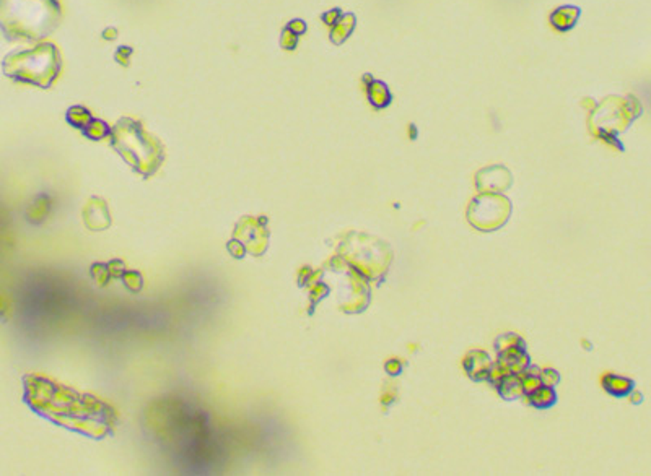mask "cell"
<instances>
[{
    "label": "cell",
    "mask_w": 651,
    "mask_h": 476,
    "mask_svg": "<svg viewBox=\"0 0 651 476\" xmlns=\"http://www.w3.org/2000/svg\"><path fill=\"white\" fill-rule=\"evenodd\" d=\"M281 45L283 49H287V51H293V49L298 45V35H295L292 30L285 28L282 31Z\"/></svg>",
    "instance_id": "obj_14"
},
{
    "label": "cell",
    "mask_w": 651,
    "mask_h": 476,
    "mask_svg": "<svg viewBox=\"0 0 651 476\" xmlns=\"http://www.w3.org/2000/svg\"><path fill=\"white\" fill-rule=\"evenodd\" d=\"M287 28L288 30H292L295 35H303V33L306 31V23L303 20H292L290 21V23L287 25Z\"/></svg>",
    "instance_id": "obj_18"
},
{
    "label": "cell",
    "mask_w": 651,
    "mask_h": 476,
    "mask_svg": "<svg viewBox=\"0 0 651 476\" xmlns=\"http://www.w3.org/2000/svg\"><path fill=\"white\" fill-rule=\"evenodd\" d=\"M62 70L59 49L52 42H41L33 49L13 51L2 60L5 76L21 83H30L49 88Z\"/></svg>",
    "instance_id": "obj_2"
},
{
    "label": "cell",
    "mask_w": 651,
    "mask_h": 476,
    "mask_svg": "<svg viewBox=\"0 0 651 476\" xmlns=\"http://www.w3.org/2000/svg\"><path fill=\"white\" fill-rule=\"evenodd\" d=\"M630 402H632V403H637V402L640 403V402H642V393H637V392L633 393V398H632Z\"/></svg>",
    "instance_id": "obj_22"
},
{
    "label": "cell",
    "mask_w": 651,
    "mask_h": 476,
    "mask_svg": "<svg viewBox=\"0 0 651 476\" xmlns=\"http://www.w3.org/2000/svg\"><path fill=\"white\" fill-rule=\"evenodd\" d=\"M492 366V361L489 358V354L484 352H470L466 359H464V369H466L468 374L472 377L474 381H484L487 379V374H489V369Z\"/></svg>",
    "instance_id": "obj_4"
},
{
    "label": "cell",
    "mask_w": 651,
    "mask_h": 476,
    "mask_svg": "<svg viewBox=\"0 0 651 476\" xmlns=\"http://www.w3.org/2000/svg\"><path fill=\"white\" fill-rule=\"evenodd\" d=\"M579 8L573 7V5H565L552 12L550 15V25L554 26L557 31H570L573 26L577 25L579 18Z\"/></svg>",
    "instance_id": "obj_6"
},
{
    "label": "cell",
    "mask_w": 651,
    "mask_h": 476,
    "mask_svg": "<svg viewBox=\"0 0 651 476\" xmlns=\"http://www.w3.org/2000/svg\"><path fill=\"white\" fill-rule=\"evenodd\" d=\"M402 369V364H401V361L399 359H391V361H387L386 363V371H387V374H391V376H397L399 372H401Z\"/></svg>",
    "instance_id": "obj_19"
},
{
    "label": "cell",
    "mask_w": 651,
    "mask_h": 476,
    "mask_svg": "<svg viewBox=\"0 0 651 476\" xmlns=\"http://www.w3.org/2000/svg\"><path fill=\"white\" fill-rule=\"evenodd\" d=\"M409 129H410V139H412V140H414V139H415V137H417V135H415V125H410V127H409Z\"/></svg>",
    "instance_id": "obj_23"
},
{
    "label": "cell",
    "mask_w": 651,
    "mask_h": 476,
    "mask_svg": "<svg viewBox=\"0 0 651 476\" xmlns=\"http://www.w3.org/2000/svg\"><path fill=\"white\" fill-rule=\"evenodd\" d=\"M510 374H511V372H510V369H508V366L503 363L502 359H499V363L490 366L489 374H487V381H490L492 384L497 387L503 379H505L506 376H510Z\"/></svg>",
    "instance_id": "obj_12"
},
{
    "label": "cell",
    "mask_w": 651,
    "mask_h": 476,
    "mask_svg": "<svg viewBox=\"0 0 651 476\" xmlns=\"http://www.w3.org/2000/svg\"><path fill=\"white\" fill-rule=\"evenodd\" d=\"M355 23H357V20H355L353 13L342 15L341 18H339L336 23L332 25L331 41L334 42V45H342V42L346 41L350 35H352V31L355 30Z\"/></svg>",
    "instance_id": "obj_7"
},
{
    "label": "cell",
    "mask_w": 651,
    "mask_h": 476,
    "mask_svg": "<svg viewBox=\"0 0 651 476\" xmlns=\"http://www.w3.org/2000/svg\"><path fill=\"white\" fill-rule=\"evenodd\" d=\"M603 387L607 392L612 393V395L623 397V395H627V393L632 392L633 381H628L625 379V377H621V376L607 374L603 377Z\"/></svg>",
    "instance_id": "obj_9"
},
{
    "label": "cell",
    "mask_w": 651,
    "mask_h": 476,
    "mask_svg": "<svg viewBox=\"0 0 651 476\" xmlns=\"http://www.w3.org/2000/svg\"><path fill=\"white\" fill-rule=\"evenodd\" d=\"M116 36H118V31L114 30L113 26H109V28H106L105 31H103V37H105V40H108V41L114 40V37H116Z\"/></svg>",
    "instance_id": "obj_20"
},
{
    "label": "cell",
    "mask_w": 651,
    "mask_h": 476,
    "mask_svg": "<svg viewBox=\"0 0 651 476\" xmlns=\"http://www.w3.org/2000/svg\"><path fill=\"white\" fill-rule=\"evenodd\" d=\"M114 146L123 153L124 158H135L137 166L147 163L153 168L160 161V146L153 141L137 122L130 119H123L114 129Z\"/></svg>",
    "instance_id": "obj_3"
},
{
    "label": "cell",
    "mask_w": 651,
    "mask_h": 476,
    "mask_svg": "<svg viewBox=\"0 0 651 476\" xmlns=\"http://www.w3.org/2000/svg\"><path fill=\"white\" fill-rule=\"evenodd\" d=\"M61 20L59 0H0V31L9 41L45 40Z\"/></svg>",
    "instance_id": "obj_1"
},
{
    "label": "cell",
    "mask_w": 651,
    "mask_h": 476,
    "mask_svg": "<svg viewBox=\"0 0 651 476\" xmlns=\"http://www.w3.org/2000/svg\"><path fill=\"white\" fill-rule=\"evenodd\" d=\"M500 359L508 366L511 374H519V372L528 369L531 359L523 347H510L500 352Z\"/></svg>",
    "instance_id": "obj_5"
},
{
    "label": "cell",
    "mask_w": 651,
    "mask_h": 476,
    "mask_svg": "<svg viewBox=\"0 0 651 476\" xmlns=\"http://www.w3.org/2000/svg\"><path fill=\"white\" fill-rule=\"evenodd\" d=\"M366 95H368V101L376 109L386 108L392 100L390 88H387V86L380 80H373L368 86H366Z\"/></svg>",
    "instance_id": "obj_8"
},
{
    "label": "cell",
    "mask_w": 651,
    "mask_h": 476,
    "mask_svg": "<svg viewBox=\"0 0 651 476\" xmlns=\"http://www.w3.org/2000/svg\"><path fill=\"white\" fill-rule=\"evenodd\" d=\"M529 405H533L536 408H549L555 403L557 395L554 388L549 385H540L536 388L534 392H531L526 395Z\"/></svg>",
    "instance_id": "obj_10"
},
{
    "label": "cell",
    "mask_w": 651,
    "mask_h": 476,
    "mask_svg": "<svg viewBox=\"0 0 651 476\" xmlns=\"http://www.w3.org/2000/svg\"><path fill=\"white\" fill-rule=\"evenodd\" d=\"M539 377L543 381V385L554 387L560 382V374L554 369H543L539 371Z\"/></svg>",
    "instance_id": "obj_15"
},
{
    "label": "cell",
    "mask_w": 651,
    "mask_h": 476,
    "mask_svg": "<svg viewBox=\"0 0 651 476\" xmlns=\"http://www.w3.org/2000/svg\"><path fill=\"white\" fill-rule=\"evenodd\" d=\"M497 388H499V393L505 400H515V398L524 395L521 381H519V377L516 374L506 376L505 379L497 385Z\"/></svg>",
    "instance_id": "obj_11"
},
{
    "label": "cell",
    "mask_w": 651,
    "mask_h": 476,
    "mask_svg": "<svg viewBox=\"0 0 651 476\" xmlns=\"http://www.w3.org/2000/svg\"><path fill=\"white\" fill-rule=\"evenodd\" d=\"M495 347L500 349V352H503V349H506V348H510V347H524V343L521 338H519L518 335H513V333H508V335H502L497 338V343H495Z\"/></svg>",
    "instance_id": "obj_13"
},
{
    "label": "cell",
    "mask_w": 651,
    "mask_h": 476,
    "mask_svg": "<svg viewBox=\"0 0 651 476\" xmlns=\"http://www.w3.org/2000/svg\"><path fill=\"white\" fill-rule=\"evenodd\" d=\"M362 79H363V83H365V86H368V85L371 83V81H373V80H375V79H373V76H371L370 74H365V75L362 76Z\"/></svg>",
    "instance_id": "obj_21"
},
{
    "label": "cell",
    "mask_w": 651,
    "mask_h": 476,
    "mask_svg": "<svg viewBox=\"0 0 651 476\" xmlns=\"http://www.w3.org/2000/svg\"><path fill=\"white\" fill-rule=\"evenodd\" d=\"M130 56H132V49H130V47H125V46H121V47H119L118 51H116V54H114V59H116V62L121 64L123 67H128Z\"/></svg>",
    "instance_id": "obj_16"
},
{
    "label": "cell",
    "mask_w": 651,
    "mask_h": 476,
    "mask_svg": "<svg viewBox=\"0 0 651 476\" xmlns=\"http://www.w3.org/2000/svg\"><path fill=\"white\" fill-rule=\"evenodd\" d=\"M342 16V12H341V8H334V10H329V12L322 15V21H324L326 25H329L332 26L334 23H336V21L341 18Z\"/></svg>",
    "instance_id": "obj_17"
}]
</instances>
